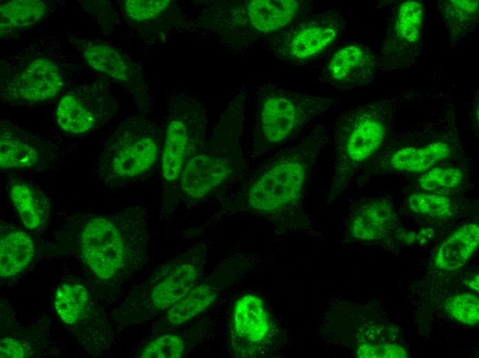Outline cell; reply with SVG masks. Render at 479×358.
I'll return each mask as SVG.
<instances>
[{"mask_svg": "<svg viewBox=\"0 0 479 358\" xmlns=\"http://www.w3.org/2000/svg\"><path fill=\"white\" fill-rule=\"evenodd\" d=\"M71 243L100 280L118 284L145 263L149 251V219L140 206L86 216L71 232Z\"/></svg>", "mask_w": 479, "mask_h": 358, "instance_id": "cell-1", "label": "cell"}, {"mask_svg": "<svg viewBox=\"0 0 479 358\" xmlns=\"http://www.w3.org/2000/svg\"><path fill=\"white\" fill-rule=\"evenodd\" d=\"M317 129L280 150L255 171L238 196L244 209L274 216L299 204L323 145Z\"/></svg>", "mask_w": 479, "mask_h": 358, "instance_id": "cell-2", "label": "cell"}, {"mask_svg": "<svg viewBox=\"0 0 479 358\" xmlns=\"http://www.w3.org/2000/svg\"><path fill=\"white\" fill-rule=\"evenodd\" d=\"M246 93L235 96L213 131L186 164L178 185L176 205L203 200L229 184L244 166L241 138Z\"/></svg>", "mask_w": 479, "mask_h": 358, "instance_id": "cell-3", "label": "cell"}, {"mask_svg": "<svg viewBox=\"0 0 479 358\" xmlns=\"http://www.w3.org/2000/svg\"><path fill=\"white\" fill-rule=\"evenodd\" d=\"M305 0L222 1L209 11L211 30L230 49L242 51L305 16Z\"/></svg>", "mask_w": 479, "mask_h": 358, "instance_id": "cell-4", "label": "cell"}, {"mask_svg": "<svg viewBox=\"0 0 479 358\" xmlns=\"http://www.w3.org/2000/svg\"><path fill=\"white\" fill-rule=\"evenodd\" d=\"M330 98L305 94L265 83L256 92L251 153L262 156L284 145L328 109Z\"/></svg>", "mask_w": 479, "mask_h": 358, "instance_id": "cell-5", "label": "cell"}, {"mask_svg": "<svg viewBox=\"0 0 479 358\" xmlns=\"http://www.w3.org/2000/svg\"><path fill=\"white\" fill-rule=\"evenodd\" d=\"M163 135L164 131L142 116L121 123L110 135L97 161L98 180L113 188L146 176L161 158Z\"/></svg>", "mask_w": 479, "mask_h": 358, "instance_id": "cell-6", "label": "cell"}, {"mask_svg": "<svg viewBox=\"0 0 479 358\" xmlns=\"http://www.w3.org/2000/svg\"><path fill=\"white\" fill-rule=\"evenodd\" d=\"M160 158L165 210L176 205L178 185L187 162L206 140L207 107L191 96L179 94L168 101Z\"/></svg>", "mask_w": 479, "mask_h": 358, "instance_id": "cell-7", "label": "cell"}, {"mask_svg": "<svg viewBox=\"0 0 479 358\" xmlns=\"http://www.w3.org/2000/svg\"><path fill=\"white\" fill-rule=\"evenodd\" d=\"M344 25L343 15L337 10L310 14L266 39V45L288 65H308L336 43Z\"/></svg>", "mask_w": 479, "mask_h": 358, "instance_id": "cell-8", "label": "cell"}, {"mask_svg": "<svg viewBox=\"0 0 479 358\" xmlns=\"http://www.w3.org/2000/svg\"><path fill=\"white\" fill-rule=\"evenodd\" d=\"M206 253V244L200 243L164 263L131 306L146 316L164 313L202 278Z\"/></svg>", "mask_w": 479, "mask_h": 358, "instance_id": "cell-9", "label": "cell"}, {"mask_svg": "<svg viewBox=\"0 0 479 358\" xmlns=\"http://www.w3.org/2000/svg\"><path fill=\"white\" fill-rule=\"evenodd\" d=\"M386 134L384 122L371 105L359 107L341 120L337 149L342 170L364 162L381 147Z\"/></svg>", "mask_w": 479, "mask_h": 358, "instance_id": "cell-10", "label": "cell"}, {"mask_svg": "<svg viewBox=\"0 0 479 358\" xmlns=\"http://www.w3.org/2000/svg\"><path fill=\"white\" fill-rule=\"evenodd\" d=\"M76 46L93 69L128 88L141 105L147 102L144 78L139 67L115 47L101 41L76 40Z\"/></svg>", "mask_w": 479, "mask_h": 358, "instance_id": "cell-11", "label": "cell"}, {"mask_svg": "<svg viewBox=\"0 0 479 358\" xmlns=\"http://www.w3.org/2000/svg\"><path fill=\"white\" fill-rule=\"evenodd\" d=\"M377 70V61L370 49L349 43L336 50L326 60L321 79L342 88L363 87L370 83Z\"/></svg>", "mask_w": 479, "mask_h": 358, "instance_id": "cell-12", "label": "cell"}, {"mask_svg": "<svg viewBox=\"0 0 479 358\" xmlns=\"http://www.w3.org/2000/svg\"><path fill=\"white\" fill-rule=\"evenodd\" d=\"M8 86L6 92L14 102L39 103L54 98L63 87V78L55 62L40 56L14 74Z\"/></svg>", "mask_w": 479, "mask_h": 358, "instance_id": "cell-13", "label": "cell"}, {"mask_svg": "<svg viewBox=\"0 0 479 358\" xmlns=\"http://www.w3.org/2000/svg\"><path fill=\"white\" fill-rule=\"evenodd\" d=\"M232 338L235 348L249 352L269 339L272 325L262 299L248 293L237 299L231 319Z\"/></svg>", "mask_w": 479, "mask_h": 358, "instance_id": "cell-14", "label": "cell"}, {"mask_svg": "<svg viewBox=\"0 0 479 358\" xmlns=\"http://www.w3.org/2000/svg\"><path fill=\"white\" fill-rule=\"evenodd\" d=\"M114 109L112 100L106 94L71 93L61 99L56 118L64 131L81 134L107 120Z\"/></svg>", "mask_w": 479, "mask_h": 358, "instance_id": "cell-15", "label": "cell"}, {"mask_svg": "<svg viewBox=\"0 0 479 358\" xmlns=\"http://www.w3.org/2000/svg\"><path fill=\"white\" fill-rule=\"evenodd\" d=\"M0 167L3 171L36 170L48 167L50 156L33 136L1 121Z\"/></svg>", "mask_w": 479, "mask_h": 358, "instance_id": "cell-16", "label": "cell"}, {"mask_svg": "<svg viewBox=\"0 0 479 358\" xmlns=\"http://www.w3.org/2000/svg\"><path fill=\"white\" fill-rule=\"evenodd\" d=\"M219 278L217 273L201 278L182 299L162 314L159 330L165 333L178 329L208 310L218 297Z\"/></svg>", "mask_w": 479, "mask_h": 358, "instance_id": "cell-17", "label": "cell"}, {"mask_svg": "<svg viewBox=\"0 0 479 358\" xmlns=\"http://www.w3.org/2000/svg\"><path fill=\"white\" fill-rule=\"evenodd\" d=\"M396 216L387 200H373L361 204L352 216L349 233L355 240L371 242L385 236L393 228Z\"/></svg>", "mask_w": 479, "mask_h": 358, "instance_id": "cell-18", "label": "cell"}, {"mask_svg": "<svg viewBox=\"0 0 479 358\" xmlns=\"http://www.w3.org/2000/svg\"><path fill=\"white\" fill-rule=\"evenodd\" d=\"M478 244V224H465L453 232L440 246L436 254L435 265L445 271L459 269L473 255Z\"/></svg>", "mask_w": 479, "mask_h": 358, "instance_id": "cell-19", "label": "cell"}, {"mask_svg": "<svg viewBox=\"0 0 479 358\" xmlns=\"http://www.w3.org/2000/svg\"><path fill=\"white\" fill-rule=\"evenodd\" d=\"M9 194L28 229L36 231L45 224L50 212V203L41 189L28 182L16 181L10 185Z\"/></svg>", "mask_w": 479, "mask_h": 358, "instance_id": "cell-20", "label": "cell"}, {"mask_svg": "<svg viewBox=\"0 0 479 358\" xmlns=\"http://www.w3.org/2000/svg\"><path fill=\"white\" fill-rule=\"evenodd\" d=\"M34 245L31 237L24 231L7 227L1 229L0 275L10 277L22 272L32 262Z\"/></svg>", "mask_w": 479, "mask_h": 358, "instance_id": "cell-21", "label": "cell"}, {"mask_svg": "<svg viewBox=\"0 0 479 358\" xmlns=\"http://www.w3.org/2000/svg\"><path fill=\"white\" fill-rule=\"evenodd\" d=\"M450 154L449 145L443 141H434L421 147H406L392 155L390 165L398 171L423 173L447 159Z\"/></svg>", "mask_w": 479, "mask_h": 358, "instance_id": "cell-22", "label": "cell"}, {"mask_svg": "<svg viewBox=\"0 0 479 358\" xmlns=\"http://www.w3.org/2000/svg\"><path fill=\"white\" fill-rule=\"evenodd\" d=\"M47 12L41 0H14L0 7L1 36L26 29L40 21Z\"/></svg>", "mask_w": 479, "mask_h": 358, "instance_id": "cell-23", "label": "cell"}, {"mask_svg": "<svg viewBox=\"0 0 479 358\" xmlns=\"http://www.w3.org/2000/svg\"><path fill=\"white\" fill-rule=\"evenodd\" d=\"M423 6L418 1H406L397 8L394 18L392 36L397 47L405 50L419 43L423 21Z\"/></svg>", "mask_w": 479, "mask_h": 358, "instance_id": "cell-24", "label": "cell"}, {"mask_svg": "<svg viewBox=\"0 0 479 358\" xmlns=\"http://www.w3.org/2000/svg\"><path fill=\"white\" fill-rule=\"evenodd\" d=\"M89 295L81 284H65L56 291L54 307L61 319L69 326L80 324L89 312Z\"/></svg>", "mask_w": 479, "mask_h": 358, "instance_id": "cell-25", "label": "cell"}, {"mask_svg": "<svg viewBox=\"0 0 479 358\" xmlns=\"http://www.w3.org/2000/svg\"><path fill=\"white\" fill-rule=\"evenodd\" d=\"M196 328L165 332L148 342L142 348V358H180L198 338Z\"/></svg>", "mask_w": 479, "mask_h": 358, "instance_id": "cell-26", "label": "cell"}, {"mask_svg": "<svg viewBox=\"0 0 479 358\" xmlns=\"http://www.w3.org/2000/svg\"><path fill=\"white\" fill-rule=\"evenodd\" d=\"M440 10L451 36H462L476 23L478 1H443Z\"/></svg>", "mask_w": 479, "mask_h": 358, "instance_id": "cell-27", "label": "cell"}, {"mask_svg": "<svg viewBox=\"0 0 479 358\" xmlns=\"http://www.w3.org/2000/svg\"><path fill=\"white\" fill-rule=\"evenodd\" d=\"M407 204L414 213L434 218H449L454 211L452 201L449 197L425 191L411 194Z\"/></svg>", "mask_w": 479, "mask_h": 358, "instance_id": "cell-28", "label": "cell"}, {"mask_svg": "<svg viewBox=\"0 0 479 358\" xmlns=\"http://www.w3.org/2000/svg\"><path fill=\"white\" fill-rule=\"evenodd\" d=\"M462 178L463 173L458 168L436 167L423 174L418 185L425 191L446 195L456 190Z\"/></svg>", "mask_w": 479, "mask_h": 358, "instance_id": "cell-29", "label": "cell"}, {"mask_svg": "<svg viewBox=\"0 0 479 358\" xmlns=\"http://www.w3.org/2000/svg\"><path fill=\"white\" fill-rule=\"evenodd\" d=\"M446 310L456 322L468 326L479 322V299L471 293H464L452 297L446 304Z\"/></svg>", "mask_w": 479, "mask_h": 358, "instance_id": "cell-30", "label": "cell"}, {"mask_svg": "<svg viewBox=\"0 0 479 358\" xmlns=\"http://www.w3.org/2000/svg\"><path fill=\"white\" fill-rule=\"evenodd\" d=\"M123 2L127 16L132 21L138 22L156 19L166 11L171 3L169 0H127Z\"/></svg>", "mask_w": 479, "mask_h": 358, "instance_id": "cell-31", "label": "cell"}, {"mask_svg": "<svg viewBox=\"0 0 479 358\" xmlns=\"http://www.w3.org/2000/svg\"><path fill=\"white\" fill-rule=\"evenodd\" d=\"M357 357L364 358H406L408 354L402 346L394 344L374 345L361 344L357 349Z\"/></svg>", "mask_w": 479, "mask_h": 358, "instance_id": "cell-32", "label": "cell"}, {"mask_svg": "<svg viewBox=\"0 0 479 358\" xmlns=\"http://www.w3.org/2000/svg\"><path fill=\"white\" fill-rule=\"evenodd\" d=\"M24 345L13 338H3L0 343V357L23 358L28 355Z\"/></svg>", "mask_w": 479, "mask_h": 358, "instance_id": "cell-33", "label": "cell"}, {"mask_svg": "<svg viewBox=\"0 0 479 358\" xmlns=\"http://www.w3.org/2000/svg\"><path fill=\"white\" fill-rule=\"evenodd\" d=\"M479 277L478 275H475L473 278L467 282V285L473 290L478 291L479 290Z\"/></svg>", "mask_w": 479, "mask_h": 358, "instance_id": "cell-34", "label": "cell"}]
</instances>
